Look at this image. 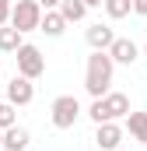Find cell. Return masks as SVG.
I'll return each instance as SVG.
<instances>
[{"label":"cell","instance_id":"6","mask_svg":"<svg viewBox=\"0 0 147 151\" xmlns=\"http://www.w3.org/2000/svg\"><path fill=\"white\" fill-rule=\"evenodd\" d=\"M105 53H109L112 63H123V67H130V63L140 56V49H137V42H133V39H119V35L112 39V46L105 49Z\"/></svg>","mask_w":147,"mask_h":151},{"label":"cell","instance_id":"7","mask_svg":"<svg viewBox=\"0 0 147 151\" xmlns=\"http://www.w3.org/2000/svg\"><path fill=\"white\" fill-rule=\"evenodd\" d=\"M119 141H123V127L109 119V123H98V130H95V144L102 151H116L119 148Z\"/></svg>","mask_w":147,"mask_h":151},{"label":"cell","instance_id":"20","mask_svg":"<svg viewBox=\"0 0 147 151\" xmlns=\"http://www.w3.org/2000/svg\"><path fill=\"white\" fill-rule=\"evenodd\" d=\"M133 11L137 14H147V0H133Z\"/></svg>","mask_w":147,"mask_h":151},{"label":"cell","instance_id":"19","mask_svg":"<svg viewBox=\"0 0 147 151\" xmlns=\"http://www.w3.org/2000/svg\"><path fill=\"white\" fill-rule=\"evenodd\" d=\"M39 7H42V11H56V7H60V0H39Z\"/></svg>","mask_w":147,"mask_h":151},{"label":"cell","instance_id":"13","mask_svg":"<svg viewBox=\"0 0 147 151\" xmlns=\"http://www.w3.org/2000/svg\"><path fill=\"white\" fill-rule=\"evenodd\" d=\"M60 14H63V21L70 25V21H81L84 14H88V7L81 4V0H60V7H56Z\"/></svg>","mask_w":147,"mask_h":151},{"label":"cell","instance_id":"15","mask_svg":"<svg viewBox=\"0 0 147 151\" xmlns=\"http://www.w3.org/2000/svg\"><path fill=\"white\" fill-rule=\"evenodd\" d=\"M21 46V32L11 25V28H0V53H14Z\"/></svg>","mask_w":147,"mask_h":151},{"label":"cell","instance_id":"3","mask_svg":"<svg viewBox=\"0 0 147 151\" xmlns=\"http://www.w3.org/2000/svg\"><path fill=\"white\" fill-rule=\"evenodd\" d=\"M77 116H81V102H77L74 95H60V99H53V106H49V119H53L56 130H70L74 123H77Z\"/></svg>","mask_w":147,"mask_h":151},{"label":"cell","instance_id":"25","mask_svg":"<svg viewBox=\"0 0 147 151\" xmlns=\"http://www.w3.org/2000/svg\"><path fill=\"white\" fill-rule=\"evenodd\" d=\"M0 151H4V148H0Z\"/></svg>","mask_w":147,"mask_h":151},{"label":"cell","instance_id":"21","mask_svg":"<svg viewBox=\"0 0 147 151\" xmlns=\"http://www.w3.org/2000/svg\"><path fill=\"white\" fill-rule=\"evenodd\" d=\"M84 7H102V0H81Z\"/></svg>","mask_w":147,"mask_h":151},{"label":"cell","instance_id":"2","mask_svg":"<svg viewBox=\"0 0 147 151\" xmlns=\"http://www.w3.org/2000/svg\"><path fill=\"white\" fill-rule=\"evenodd\" d=\"M14 53H18L14 60H18V74H21V77L35 81V77L46 74V56L39 53V46H32V42H21Z\"/></svg>","mask_w":147,"mask_h":151},{"label":"cell","instance_id":"10","mask_svg":"<svg viewBox=\"0 0 147 151\" xmlns=\"http://www.w3.org/2000/svg\"><path fill=\"white\" fill-rule=\"evenodd\" d=\"M102 102H105V113H109V119H119V116L130 113V99H126L123 91H105V95H102Z\"/></svg>","mask_w":147,"mask_h":151},{"label":"cell","instance_id":"5","mask_svg":"<svg viewBox=\"0 0 147 151\" xmlns=\"http://www.w3.org/2000/svg\"><path fill=\"white\" fill-rule=\"evenodd\" d=\"M32 99H35V84H32L28 77L14 74V77H11V84H7V102L18 109V106H28Z\"/></svg>","mask_w":147,"mask_h":151},{"label":"cell","instance_id":"11","mask_svg":"<svg viewBox=\"0 0 147 151\" xmlns=\"http://www.w3.org/2000/svg\"><path fill=\"white\" fill-rule=\"evenodd\" d=\"M39 32H46V35H63L67 32V21H63V14L60 11H42V21H39Z\"/></svg>","mask_w":147,"mask_h":151},{"label":"cell","instance_id":"14","mask_svg":"<svg viewBox=\"0 0 147 151\" xmlns=\"http://www.w3.org/2000/svg\"><path fill=\"white\" fill-rule=\"evenodd\" d=\"M102 7H105V14H109V18L119 21V18H126V14L133 11V0H102Z\"/></svg>","mask_w":147,"mask_h":151},{"label":"cell","instance_id":"9","mask_svg":"<svg viewBox=\"0 0 147 151\" xmlns=\"http://www.w3.org/2000/svg\"><path fill=\"white\" fill-rule=\"evenodd\" d=\"M28 141H32V137H28V130L14 123V127H7V130H4V144H0V148H4V151H25V148H28Z\"/></svg>","mask_w":147,"mask_h":151},{"label":"cell","instance_id":"8","mask_svg":"<svg viewBox=\"0 0 147 151\" xmlns=\"http://www.w3.org/2000/svg\"><path fill=\"white\" fill-rule=\"evenodd\" d=\"M84 39H88L91 49H102V53H105V49L112 46V39H116V32H112L109 25H91V28L84 32Z\"/></svg>","mask_w":147,"mask_h":151},{"label":"cell","instance_id":"24","mask_svg":"<svg viewBox=\"0 0 147 151\" xmlns=\"http://www.w3.org/2000/svg\"><path fill=\"white\" fill-rule=\"evenodd\" d=\"M116 151H123V148H116Z\"/></svg>","mask_w":147,"mask_h":151},{"label":"cell","instance_id":"17","mask_svg":"<svg viewBox=\"0 0 147 151\" xmlns=\"http://www.w3.org/2000/svg\"><path fill=\"white\" fill-rule=\"evenodd\" d=\"M88 116H91L95 123H109V113H105V102H102V99H95V102H91V109H88Z\"/></svg>","mask_w":147,"mask_h":151},{"label":"cell","instance_id":"18","mask_svg":"<svg viewBox=\"0 0 147 151\" xmlns=\"http://www.w3.org/2000/svg\"><path fill=\"white\" fill-rule=\"evenodd\" d=\"M11 21V0H0V28Z\"/></svg>","mask_w":147,"mask_h":151},{"label":"cell","instance_id":"4","mask_svg":"<svg viewBox=\"0 0 147 151\" xmlns=\"http://www.w3.org/2000/svg\"><path fill=\"white\" fill-rule=\"evenodd\" d=\"M39 21H42V7H39V0H18L14 7H11V25L25 35V32H35Z\"/></svg>","mask_w":147,"mask_h":151},{"label":"cell","instance_id":"1","mask_svg":"<svg viewBox=\"0 0 147 151\" xmlns=\"http://www.w3.org/2000/svg\"><path fill=\"white\" fill-rule=\"evenodd\" d=\"M112 63L109 53H102V49H95L91 56H88V70H84V88H88V95L91 99H102L105 91H109L112 84Z\"/></svg>","mask_w":147,"mask_h":151},{"label":"cell","instance_id":"12","mask_svg":"<svg viewBox=\"0 0 147 151\" xmlns=\"http://www.w3.org/2000/svg\"><path fill=\"white\" fill-rule=\"evenodd\" d=\"M126 123H130V137L133 141H140V144H147V113H126Z\"/></svg>","mask_w":147,"mask_h":151},{"label":"cell","instance_id":"23","mask_svg":"<svg viewBox=\"0 0 147 151\" xmlns=\"http://www.w3.org/2000/svg\"><path fill=\"white\" fill-rule=\"evenodd\" d=\"M144 53H147V42H144Z\"/></svg>","mask_w":147,"mask_h":151},{"label":"cell","instance_id":"22","mask_svg":"<svg viewBox=\"0 0 147 151\" xmlns=\"http://www.w3.org/2000/svg\"><path fill=\"white\" fill-rule=\"evenodd\" d=\"M0 144H4V130H0Z\"/></svg>","mask_w":147,"mask_h":151},{"label":"cell","instance_id":"16","mask_svg":"<svg viewBox=\"0 0 147 151\" xmlns=\"http://www.w3.org/2000/svg\"><path fill=\"white\" fill-rule=\"evenodd\" d=\"M14 123H18L14 106H11V102H0V130H7V127H14Z\"/></svg>","mask_w":147,"mask_h":151}]
</instances>
